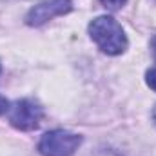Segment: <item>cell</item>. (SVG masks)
<instances>
[{"instance_id":"3957f363","label":"cell","mask_w":156,"mask_h":156,"mask_svg":"<svg viewBox=\"0 0 156 156\" xmlns=\"http://www.w3.org/2000/svg\"><path fill=\"white\" fill-rule=\"evenodd\" d=\"M7 115L13 127L20 131H33L40 125L44 118V111L33 100H18L7 109Z\"/></svg>"},{"instance_id":"8fae6325","label":"cell","mask_w":156,"mask_h":156,"mask_svg":"<svg viewBox=\"0 0 156 156\" xmlns=\"http://www.w3.org/2000/svg\"><path fill=\"white\" fill-rule=\"evenodd\" d=\"M154 2H156V0H154Z\"/></svg>"},{"instance_id":"277c9868","label":"cell","mask_w":156,"mask_h":156,"mask_svg":"<svg viewBox=\"0 0 156 156\" xmlns=\"http://www.w3.org/2000/svg\"><path fill=\"white\" fill-rule=\"evenodd\" d=\"M73 9L71 0H42L37 5L29 9L26 15L27 26H42L47 20H53L55 16H62Z\"/></svg>"},{"instance_id":"9c48e42d","label":"cell","mask_w":156,"mask_h":156,"mask_svg":"<svg viewBox=\"0 0 156 156\" xmlns=\"http://www.w3.org/2000/svg\"><path fill=\"white\" fill-rule=\"evenodd\" d=\"M153 122H154V125H156V105H154V109H153Z\"/></svg>"},{"instance_id":"8992f818","label":"cell","mask_w":156,"mask_h":156,"mask_svg":"<svg viewBox=\"0 0 156 156\" xmlns=\"http://www.w3.org/2000/svg\"><path fill=\"white\" fill-rule=\"evenodd\" d=\"M145 82H147V85H149L153 91H156V66L147 71V75H145Z\"/></svg>"},{"instance_id":"5b68a950","label":"cell","mask_w":156,"mask_h":156,"mask_svg":"<svg viewBox=\"0 0 156 156\" xmlns=\"http://www.w3.org/2000/svg\"><path fill=\"white\" fill-rule=\"evenodd\" d=\"M125 2H127V0H100V4H102L105 9H109V11H118V9H122Z\"/></svg>"},{"instance_id":"30bf717a","label":"cell","mask_w":156,"mask_h":156,"mask_svg":"<svg viewBox=\"0 0 156 156\" xmlns=\"http://www.w3.org/2000/svg\"><path fill=\"white\" fill-rule=\"evenodd\" d=\"M0 69H2V67H0Z\"/></svg>"},{"instance_id":"ba28073f","label":"cell","mask_w":156,"mask_h":156,"mask_svg":"<svg viewBox=\"0 0 156 156\" xmlns=\"http://www.w3.org/2000/svg\"><path fill=\"white\" fill-rule=\"evenodd\" d=\"M151 51H153V58H154V62H156V37L151 40Z\"/></svg>"},{"instance_id":"7a4b0ae2","label":"cell","mask_w":156,"mask_h":156,"mask_svg":"<svg viewBox=\"0 0 156 156\" xmlns=\"http://www.w3.org/2000/svg\"><path fill=\"white\" fill-rule=\"evenodd\" d=\"M82 144V136L69 131H49L38 142V151L44 156H73L78 145Z\"/></svg>"},{"instance_id":"52a82bcc","label":"cell","mask_w":156,"mask_h":156,"mask_svg":"<svg viewBox=\"0 0 156 156\" xmlns=\"http://www.w3.org/2000/svg\"><path fill=\"white\" fill-rule=\"evenodd\" d=\"M7 109H9V104H7V100H5L4 96H0V115L7 113Z\"/></svg>"},{"instance_id":"6da1fadb","label":"cell","mask_w":156,"mask_h":156,"mask_svg":"<svg viewBox=\"0 0 156 156\" xmlns=\"http://www.w3.org/2000/svg\"><path fill=\"white\" fill-rule=\"evenodd\" d=\"M89 35L105 55H122L127 49V37L113 16H98L89 24Z\"/></svg>"}]
</instances>
